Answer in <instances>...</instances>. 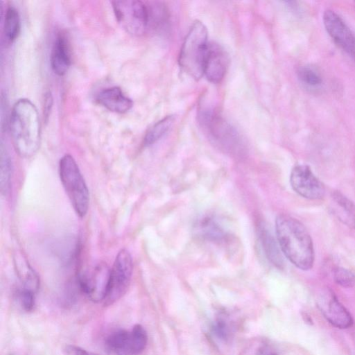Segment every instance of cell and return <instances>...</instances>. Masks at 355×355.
Listing matches in <instances>:
<instances>
[{"mask_svg": "<svg viewBox=\"0 0 355 355\" xmlns=\"http://www.w3.org/2000/svg\"><path fill=\"white\" fill-rule=\"evenodd\" d=\"M275 232L284 255L299 269H311L315 252L312 239L304 225L293 216L280 214L276 218Z\"/></svg>", "mask_w": 355, "mask_h": 355, "instance_id": "6da1fadb", "label": "cell"}, {"mask_svg": "<svg viewBox=\"0 0 355 355\" xmlns=\"http://www.w3.org/2000/svg\"><path fill=\"white\" fill-rule=\"evenodd\" d=\"M10 129L17 154L24 158L33 156L40 144V123L37 110L30 100L21 98L14 104Z\"/></svg>", "mask_w": 355, "mask_h": 355, "instance_id": "7a4b0ae2", "label": "cell"}, {"mask_svg": "<svg viewBox=\"0 0 355 355\" xmlns=\"http://www.w3.org/2000/svg\"><path fill=\"white\" fill-rule=\"evenodd\" d=\"M208 44L206 26L201 21H196L185 37L178 62L182 69L196 80L203 75Z\"/></svg>", "mask_w": 355, "mask_h": 355, "instance_id": "3957f363", "label": "cell"}, {"mask_svg": "<svg viewBox=\"0 0 355 355\" xmlns=\"http://www.w3.org/2000/svg\"><path fill=\"white\" fill-rule=\"evenodd\" d=\"M59 175L63 188L76 213L80 218L87 213L89 190L74 158L66 154L59 162Z\"/></svg>", "mask_w": 355, "mask_h": 355, "instance_id": "277c9868", "label": "cell"}, {"mask_svg": "<svg viewBox=\"0 0 355 355\" xmlns=\"http://www.w3.org/2000/svg\"><path fill=\"white\" fill-rule=\"evenodd\" d=\"M198 119L210 139L220 148L229 153L240 149L242 141L239 134L216 110L200 107Z\"/></svg>", "mask_w": 355, "mask_h": 355, "instance_id": "5b68a950", "label": "cell"}, {"mask_svg": "<svg viewBox=\"0 0 355 355\" xmlns=\"http://www.w3.org/2000/svg\"><path fill=\"white\" fill-rule=\"evenodd\" d=\"M116 21L129 34L140 36L149 29L150 12L148 2L138 0L112 1Z\"/></svg>", "mask_w": 355, "mask_h": 355, "instance_id": "8992f818", "label": "cell"}, {"mask_svg": "<svg viewBox=\"0 0 355 355\" xmlns=\"http://www.w3.org/2000/svg\"><path fill=\"white\" fill-rule=\"evenodd\" d=\"M132 270L130 252L126 249H121L110 268L108 287L103 302L105 306L113 304L125 294L131 282Z\"/></svg>", "mask_w": 355, "mask_h": 355, "instance_id": "52a82bcc", "label": "cell"}, {"mask_svg": "<svg viewBox=\"0 0 355 355\" xmlns=\"http://www.w3.org/2000/svg\"><path fill=\"white\" fill-rule=\"evenodd\" d=\"M147 342L146 331L139 324L130 330L115 331L105 339L107 347L116 355H139L146 348Z\"/></svg>", "mask_w": 355, "mask_h": 355, "instance_id": "ba28073f", "label": "cell"}, {"mask_svg": "<svg viewBox=\"0 0 355 355\" xmlns=\"http://www.w3.org/2000/svg\"><path fill=\"white\" fill-rule=\"evenodd\" d=\"M292 189L300 196L309 200H320L325 195L324 184L313 173L310 166L300 164L294 166L290 175Z\"/></svg>", "mask_w": 355, "mask_h": 355, "instance_id": "9c48e42d", "label": "cell"}, {"mask_svg": "<svg viewBox=\"0 0 355 355\" xmlns=\"http://www.w3.org/2000/svg\"><path fill=\"white\" fill-rule=\"evenodd\" d=\"M110 269L101 263L78 275V283L81 291L93 302H103L106 295Z\"/></svg>", "mask_w": 355, "mask_h": 355, "instance_id": "30bf717a", "label": "cell"}, {"mask_svg": "<svg viewBox=\"0 0 355 355\" xmlns=\"http://www.w3.org/2000/svg\"><path fill=\"white\" fill-rule=\"evenodd\" d=\"M322 19L324 28L334 42L355 59V35L343 19L331 10H325Z\"/></svg>", "mask_w": 355, "mask_h": 355, "instance_id": "8fae6325", "label": "cell"}, {"mask_svg": "<svg viewBox=\"0 0 355 355\" xmlns=\"http://www.w3.org/2000/svg\"><path fill=\"white\" fill-rule=\"evenodd\" d=\"M229 56L226 51L216 42H209L203 66V75L213 83H220L229 66Z\"/></svg>", "mask_w": 355, "mask_h": 355, "instance_id": "7c38bea8", "label": "cell"}, {"mask_svg": "<svg viewBox=\"0 0 355 355\" xmlns=\"http://www.w3.org/2000/svg\"><path fill=\"white\" fill-rule=\"evenodd\" d=\"M318 307L326 320L333 326L347 329L352 325V315L333 293L322 297L318 303Z\"/></svg>", "mask_w": 355, "mask_h": 355, "instance_id": "4fadbf2b", "label": "cell"}, {"mask_svg": "<svg viewBox=\"0 0 355 355\" xmlns=\"http://www.w3.org/2000/svg\"><path fill=\"white\" fill-rule=\"evenodd\" d=\"M96 101L107 110L119 114L127 112L133 105L132 101L116 86L101 90L96 96Z\"/></svg>", "mask_w": 355, "mask_h": 355, "instance_id": "5bb4252c", "label": "cell"}, {"mask_svg": "<svg viewBox=\"0 0 355 355\" xmlns=\"http://www.w3.org/2000/svg\"><path fill=\"white\" fill-rule=\"evenodd\" d=\"M50 62L51 69L58 76L64 75L71 65V52L67 38L59 34L53 42Z\"/></svg>", "mask_w": 355, "mask_h": 355, "instance_id": "9a60e30c", "label": "cell"}, {"mask_svg": "<svg viewBox=\"0 0 355 355\" xmlns=\"http://www.w3.org/2000/svg\"><path fill=\"white\" fill-rule=\"evenodd\" d=\"M331 209L337 218L350 229H355V204L340 191L331 196Z\"/></svg>", "mask_w": 355, "mask_h": 355, "instance_id": "2e32d148", "label": "cell"}, {"mask_svg": "<svg viewBox=\"0 0 355 355\" xmlns=\"http://www.w3.org/2000/svg\"><path fill=\"white\" fill-rule=\"evenodd\" d=\"M197 229L203 238L212 242H223L227 238V231L218 218L213 216L201 218L197 224Z\"/></svg>", "mask_w": 355, "mask_h": 355, "instance_id": "e0dca14e", "label": "cell"}, {"mask_svg": "<svg viewBox=\"0 0 355 355\" xmlns=\"http://www.w3.org/2000/svg\"><path fill=\"white\" fill-rule=\"evenodd\" d=\"M15 270L21 284V288L37 293L40 286V279L28 261L21 254L15 257Z\"/></svg>", "mask_w": 355, "mask_h": 355, "instance_id": "ac0fdd59", "label": "cell"}, {"mask_svg": "<svg viewBox=\"0 0 355 355\" xmlns=\"http://www.w3.org/2000/svg\"><path fill=\"white\" fill-rule=\"evenodd\" d=\"M259 238L268 259L276 267L282 268L284 260L275 239L268 230L263 226L259 227Z\"/></svg>", "mask_w": 355, "mask_h": 355, "instance_id": "d6986e66", "label": "cell"}, {"mask_svg": "<svg viewBox=\"0 0 355 355\" xmlns=\"http://www.w3.org/2000/svg\"><path fill=\"white\" fill-rule=\"evenodd\" d=\"M12 178V164L10 157L1 145L0 158V185L2 194L9 193Z\"/></svg>", "mask_w": 355, "mask_h": 355, "instance_id": "ffe728a7", "label": "cell"}, {"mask_svg": "<svg viewBox=\"0 0 355 355\" xmlns=\"http://www.w3.org/2000/svg\"><path fill=\"white\" fill-rule=\"evenodd\" d=\"M174 120L173 116H167L150 127L145 135L144 145L150 146L160 139L171 129Z\"/></svg>", "mask_w": 355, "mask_h": 355, "instance_id": "44dd1931", "label": "cell"}, {"mask_svg": "<svg viewBox=\"0 0 355 355\" xmlns=\"http://www.w3.org/2000/svg\"><path fill=\"white\" fill-rule=\"evenodd\" d=\"M20 32V17L17 10L13 6L6 9L4 17V33L6 38L12 42Z\"/></svg>", "mask_w": 355, "mask_h": 355, "instance_id": "7402d4cb", "label": "cell"}, {"mask_svg": "<svg viewBox=\"0 0 355 355\" xmlns=\"http://www.w3.org/2000/svg\"><path fill=\"white\" fill-rule=\"evenodd\" d=\"M212 334L218 339L227 340L232 333V326L230 320L225 315H219L214 322L211 327Z\"/></svg>", "mask_w": 355, "mask_h": 355, "instance_id": "603a6c76", "label": "cell"}, {"mask_svg": "<svg viewBox=\"0 0 355 355\" xmlns=\"http://www.w3.org/2000/svg\"><path fill=\"white\" fill-rule=\"evenodd\" d=\"M35 294L31 291L19 287L15 290L14 297L17 303L24 311L30 312L35 306Z\"/></svg>", "mask_w": 355, "mask_h": 355, "instance_id": "cb8c5ba5", "label": "cell"}, {"mask_svg": "<svg viewBox=\"0 0 355 355\" xmlns=\"http://www.w3.org/2000/svg\"><path fill=\"white\" fill-rule=\"evenodd\" d=\"M333 276L336 284L342 287L350 288L355 284V275L345 268H336Z\"/></svg>", "mask_w": 355, "mask_h": 355, "instance_id": "d4e9b609", "label": "cell"}, {"mask_svg": "<svg viewBox=\"0 0 355 355\" xmlns=\"http://www.w3.org/2000/svg\"><path fill=\"white\" fill-rule=\"evenodd\" d=\"M300 80L309 86H318L322 83V78L319 73L313 69L304 66L297 71Z\"/></svg>", "mask_w": 355, "mask_h": 355, "instance_id": "484cf974", "label": "cell"}, {"mask_svg": "<svg viewBox=\"0 0 355 355\" xmlns=\"http://www.w3.org/2000/svg\"><path fill=\"white\" fill-rule=\"evenodd\" d=\"M63 355H99L87 351L78 346L73 345H67L63 349Z\"/></svg>", "mask_w": 355, "mask_h": 355, "instance_id": "4316f807", "label": "cell"}, {"mask_svg": "<svg viewBox=\"0 0 355 355\" xmlns=\"http://www.w3.org/2000/svg\"><path fill=\"white\" fill-rule=\"evenodd\" d=\"M53 106V97L50 92L45 94L44 103V116L48 118Z\"/></svg>", "mask_w": 355, "mask_h": 355, "instance_id": "83f0119b", "label": "cell"}, {"mask_svg": "<svg viewBox=\"0 0 355 355\" xmlns=\"http://www.w3.org/2000/svg\"><path fill=\"white\" fill-rule=\"evenodd\" d=\"M256 355H278V354L270 347L263 346L258 349Z\"/></svg>", "mask_w": 355, "mask_h": 355, "instance_id": "f1b7e54d", "label": "cell"}]
</instances>
